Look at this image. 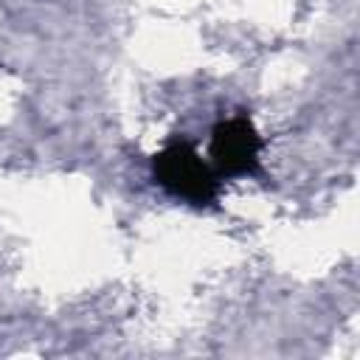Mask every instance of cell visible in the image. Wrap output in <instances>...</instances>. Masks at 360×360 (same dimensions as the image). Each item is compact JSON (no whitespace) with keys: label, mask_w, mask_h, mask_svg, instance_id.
I'll return each mask as SVG.
<instances>
[{"label":"cell","mask_w":360,"mask_h":360,"mask_svg":"<svg viewBox=\"0 0 360 360\" xmlns=\"http://www.w3.org/2000/svg\"><path fill=\"white\" fill-rule=\"evenodd\" d=\"M262 138L248 118H225L211 135V160L219 177H245L259 169Z\"/></svg>","instance_id":"7a4b0ae2"},{"label":"cell","mask_w":360,"mask_h":360,"mask_svg":"<svg viewBox=\"0 0 360 360\" xmlns=\"http://www.w3.org/2000/svg\"><path fill=\"white\" fill-rule=\"evenodd\" d=\"M155 180L191 205H211L219 197V174L183 138H174L155 155Z\"/></svg>","instance_id":"6da1fadb"}]
</instances>
